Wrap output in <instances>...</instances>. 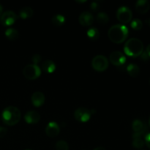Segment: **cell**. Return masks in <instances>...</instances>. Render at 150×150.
Segmentation results:
<instances>
[{"label": "cell", "mask_w": 150, "mask_h": 150, "mask_svg": "<svg viewBox=\"0 0 150 150\" xmlns=\"http://www.w3.org/2000/svg\"><path fill=\"white\" fill-rule=\"evenodd\" d=\"M24 150H32V149H24Z\"/></svg>", "instance_id": "obj_37"}, {"label": "cell", "mask_w": 150, "mask_h": 150, "mask_svg": "<svg viewBox=\"0 0 150 150\" xmlns=\"http://www.w3.org/2000/svg\"><path fill=\"white\" fill-rule=\"evenodd\" d=\"M127 72L131 77L136 78L140 73V67L136 64H129L127 67Z\"/></svg>", "instance_id": "obj_19"}, {"label": "cell", "mask_w": 150, "mask_h": 150, "mask_svg": "<svg viewBox=\"0 0 150 150\" xmlns=\"http://www.w3.org/2000/svg\"><path fill=\"white\" fill-rule=\"evenodd\" d=\"M128 28L123 24H116L111 26L108 32V38L114 43H122L128 37Z\"/></svg>", "instance_id": "obj_1"}, {"label": "cell", "mask_w": 150, "mask_h": 150, "mask_svg": "<svg viewBox=\"0 0 150 150\" xmlns=\"http://www.w3.org/2000/svg\"><path fill=\"white\" fill-rule=\"evenodd\" d=\"M144 142L146 146L150 149V133H147L144 136Z\"/></svg>", "instance_id": "obj_28"}, {"label": "cell", "mask_w": 150, "mask_h": 150, "mask_svg": "<svg viewBox=\"0 0 150 150\" xmlns=\"http://www.w3.org/2000/svg\"><path fill=\"white\" fill-rule=\"evenodd\" d=\"M95 18L92 13L89 11H84L79 16V21L81 25L83 26H89L93 23Z\"/></svg>", "instance_id": "obj_10"}, {"label": "cell", "mask_w": 150, "mask_h": 150, "mask_svg": "<svg viewBox=\"0 0 150 150\" xmlns=\"http://www.w3.org/2000/svg\"><path fill=\"white\" fill-rule=\"evenodd\" d=\"M77 2H79V3H82V2H86V1H76Z\"/></svg>", "instance_id": "obj_34"}, {"label": "cell", "mask_w": 150, "mask_h": 150, "mask_svg": "<svg viewBox=\"0 0 150 150\" xmlns=\"http://www.w3.org/2000/svg\"><path fill=\"white\" fill-rule=\"evenodd\" d=\"M23 75L29 80H35L40 76L41 69L38 64H27L23 69Z\"/></svg>", "instance_id": "obj_4"}, {"label": "cell", "mask_w": 150, "mask_h": 150, "mask_svg": "<svg viewBox=\"0 0 150 150\" xmlns=\"http://www.w3.org/2000/svg\"><path fill=\"white\" fill-rule=\"evenodd\" d=\"M32 61L33 62V64H38V63L41 61V56L38 54H35V55L32 57Z\"/></svg>", "instance_id": "obj_26"}, {"label": "cell", "mask_w": 150, "mask_h": 150, "mask_svg": "<svg viewBox=\"0 0 150 150\" xmlns=\"http://www.w3.org/2000/svg\"><path fill=\"white\" fill-rule=\"evenodd\" d=\"M110 62L115 66H122L126 62V57L120 51H114L109 55Z\"/></svg>", "instance_id": "obj_9"}, {"label": "cell", "mask_w": 150, "mask_h": 150, "mask_svg": "<svg viewBox=\"0 0 150 150\" xmlns=\"http://www.w3.org/2000/svg\"><path fill=\"white\" fill-rule=\"evenodd\" d=\"M65 17L61 14H57L53 16L52 19H51V22L53 24L56 26H61L65 23Z\"/></svg>", "instance_id": "obj_22"}, {"label": "cell", "mask_w": 150, "mask_h": 150, "mask_svg": "<svg viewBox=\"0 0 150 150\" xmlns=\"http://www.w3.org/2000/svg\"><path fill=\"white\" fill-rule=\"evenodd\" d=\"M17 15L12 10H7L3 13L0 18V22L3 26H9L13 25L17 20Z\"/></svg>", "instance_id": "obj_8"}, {"label": "cell", "mask_w": 150, "mask_h": 150, "mask_svg": "<svg viewBox=\"0 0 150 150\" xmlns=\"http://www.w3.org/2000/svg\"><path fill=\"white\" fill-rule=\"evenodd\" d=\"M2 14H3V7H2V6L0 4V18H1V15Z\"/></svg>", "instance_id": "obj_33"}, {"label": "cell", "mask_w": 150, "mask_h": 150, "mask_svg": "<svg viewBox=\"0 0 150 150\" xmlns=\"http://www.w3.org/2000/svg\"><path fill=\"white\" fill-rule=\"evenodd\" d=\"M4 35L10 40H16L19 37L18 32L13 28H9V29H6V31L4 32Z\"/></svg>", "instance_id": "obj_20"}, {"label": "cell", "mask_w": 150, "mask_h": 150, "mask_svg": "<svg viewBox=\"0 0 150 150\" xmlns=\"http://www.w3.org/2000/svg\"><path fill=\"white\" fill-rule=\"evenodd\" d=\"M83 150H86V149H83Z\"/></svg>", "instance_id": "obj_39"}, {"label": "cell", "mask_w": 150, "mask_h": 150, "mask_svg": "<svg viewBox=\"0 0 150 150\" xmlns=\"http://www.w3.org/2000/svg\"><path fill=\"white\" fill-rule=\"evenodd\" d=\"M100 8V4L98 3V1H92L90 5V9L92 11H98V9Z\"/></svg>", "instance_id": "obj_27"}, {"label": "cell", "mask_w": 150, "mask_h": 150, "mask_svg": "<svg viewBox=\"0 0 150 150\" xmlns=\"http://www.w3.org/2000/svg\"><path fill=\"white\" fill-rule=\"evenodd\" d=\"M135 7L138 13L141 14H144L149 10L150 3L147 0H139L136 1Z\"/></svg>", "instance_id": "obj_15"}, {"label": "cell", "mask_w": 150, "mask_h": 150, "mask_svg": "<svg viewBox=\"0 0 150 150\" xmlns=\"http://www.w3.org/2000/svg\"><path fill=\"white\" fill-rule=\"evenodd\" d=\"M146 54H148V56H149V58H150V44H149V45H147V47H146Z\"/></svg>", "instance_id": "obj_31"}, {"label": "cell", "mask_w": 150, "mask_h": 150, "mask_svg": "<svg viewBox=\"0 0 150 150\" xmlns=\"http://www.w3.org/2000/svg\"><path fill=\"white\" fill-rule=\"evenodd\" d=\"M7 130L6 127H0V138H4L7 135Z\"/></svg>", "instance_id": "obj_29"}, {"label": "cell", "mask_w": 150, "mask_h": 150, "mask_svg": "<svg viewBox=\"0 0 150 150\" xmlns=\"http://www.w3.org/2000/svg\"><path fill=\"white\" fill-rule=\"evenodd\" d=\"M21 113L18 108L15 106H8L3 110L1 119L3 122L9 126H13L18 124L21 120Z\"/></svg>", "instance_id": "obj_2"}, {"label": "cell", "mask_w": 150, "mask_h": 150, "mask_svg": "<svg viewBox=\"0 0 150 150\" xmlns=\"http://www.w3.org/2000/svg\"><path fill=\"white\" fill-rule=\"evenodd\" d=\"M31 100L34 106L40 107L45 103V97L42 92H35L32 94L31 97Z\"/></svg>", "instance_id": "obj_14"}, {"label": "cell", "mask_w": 150, "mask_h": 150, "mask_svg": "<svg viewBox=\"0 0 150 150\" xmlns=\"http://www.w3.org/2000/svg\"><path fill=\"white\" fill-rule=\"evenodd\" d=\"M86 35L91 40L95 41L99 38L100 32L96 27H91L86 32Z\"/></svg>", "instance_id": "obj_21"}, {"label": "cell", "mask_w": 150, "mask_h": 150, "mask_svg": "<svg viewBox=\"0 0 150 150\" xmlns=\"http://www.w3.org/2000/svg\"><path fill=\"white\" fill-rule=\"evenodd\" d=\"M124 51L129 57H139L144 51L143 42L138 38H130L125 44Z\"/></svg>", "instance_id": "obj_3"}, {"label": "cell", "mask_w": 150, "mask_h": 150, "mask_svg": "<svg viewBox=\"0 0 150 150\" xmlns=\"http://www.w3.org/2000/svg\"><path fill=\"white\" fill-rule=\"evenodd\" d=\"M141 58H142V59L144 60V61H148L150 59L149 56H148V54H146V51H143V53L141 54Z\"/></svg>", "instance_id": "obj_30"}, {"label": "cell", "mask_w": 150, "mask_h": 150, "mask_svg": "<svg viewBox=\"0 0 150 150\" xmlns=\"http://www.w3.org/2000/svg\"><path fill=\"white\" fill-rule=\"evenodd\" d=\"M56 68V64L52 60L47 59L43 62L42 64V69L44 72L47 73H52L55 71Z\"/></svg>", "instance_id": "obj_17"}, {"label": "cell", "mask_w": 150, "mask_h": 150, "mask_svg": "<svg viewBox=\"0 0 150 150\" xmlns=\"http://www.w3.org/2000/svg\"><path fill=\"white\" fill-rule=\"evenodd\" d=\"M92 114V111L88 108H79L75 111L74 118L79 122L84 123L90 120Z\"/></svg>", "instance_id": "obj_7"}, {"label": "cell", "mask_w": 150, "mask_h": 150, "mask_svg": "<svg viewBox=\"0 0 150 150\" xmlns=\"http://www.w3.org/2000/svg\"><path fill=\"white\" fill-rule=\"evenodd\" d=\"M132 129L134 133H146V125L140 120H135L132 123Z\"/></svg>", "instance_id": "obj_16"}, {"label": "cell", "mask_w": 150, "mask_h": 150, "mask_svg": "<svg viewBox=\"0 0 150 150\" xmlns=\"http://www.w3.org/2000/svg\"><path fill=\"white\" fill-rule=\"evenodd\" d=\"M149 125H150V117H149Z\"/></svg>", "instance_id": "obj_36"}, {"label": "cell", "mask_w": 150, "mask_h": 150, "mask_svg": "<svg viewBox=\"0 0 150 150\" xmlns=\"http://www.w3.org/2000/svg\"><path fill=\"white\" fill-rule=\"evenodd\" d=\"M96 20L100 24H106L109 21V16L105 12H100L97 14Z\"/></svg>", "instance_id": "obj_23"}, {"label": "cell", "mask_w": 150, "mask_h": 150, "mask_svg": "<svg viewBox=\"0 0 150 150\" xmlns=\"http://www.w3.org/2000/svg\"><path fill=\"white\" fill-rule=\"evenodd\" d=\"M117 18L120 23H127L132 21L133 13L129 7L126 6H122L117 10Z\"/></svg>", "instance_id": "obj_6"}, {"label": "cell", "mask_w": 150, "mask_h": 150, "mask_svg": "<svg viewBox=\"0 0 150 150\" xmlns=\"http://www.w3.org/2000/svg\"><path fill=\"white\" fill-rule=\"evenodd\" d=\"M93 150H106V149L104 147H103V146H98V147H96Z\"/></svg>", "instance_id": "obj_32"}, {"label": "cell", "mask_w": 150, "mask_h": 150, "mask_svg": "<svg viewBox=\"0 0 150 150\" xmlns=\"http://www.w3.org/2000/svg\"><path fill=\"white\" fill-rule=\"evenodd\" d=\"M45 133L50 138H54L59 135L60 132L59 125L55 122H50L45 127Z\"/></svg>", "instance_id": "obj_11"}, {"label": "cell", "mask_w": 150, "mask_h": 150, "mask_svg": "<svg viewBox=\"0 0 150 150\" xmlns=\"http://www.w3.org/2000/svg\"><path fill=\"white\" fill-rule=\"evenodd\" d=\"M24 120L27 124H37L40 120V115L35 111H29L24 115Z\"/></svg>", "instance_id": "obj_13"}, {"label": "cell", "mask_w": 150, "mask_h": 150, "mask_svg": "<svg viewBox=\"0 0 150 150\" xmlns=\"http://www.w3.org/2000/svg\"><path fill=\"white\" fill-rule=\"evenodd\" d=\"M130 26L134 30H141L143 28V22L139 18H135L131 21Z\"/></svg>", "instance_id": "obj_24"}, {"label": "cell", "mask_w": 150, "mask_h": 150, "mask_svg": "<svg viewBox=\"0 0 150 150\" xmlns=\"http://www.w3.org/2000/svg\"><path fill=\"white\" fill-rule=\"evenodd\" d=\"M34 14V10L30 7H24L19 12V17L21 19H28L30 18Z\"/></svg>", "instance_id": "obj_18"}, {"label": "cell", "mask_w": 150, "mask_h": 150, "mask_svg": "<svg viewBox=\"0 0 150 150\" xmlns=\"http://www.w3.org/2000/svg\"><path fill=\"white\" fill-rule=\"evenodd\" d=\"M109 62L106 57L103 55H98L92 60V67L98 72H103L107 70Z\"/></svg>", "instance_id": "obj_5"}, {"label": "cell", "mask_w": 150, "mask_h": 150, "mask_svg": "<svg viewBox=\"0 0 150 150\" xmlns=\"http://www.w3.org/2000/svg\"><path fill=\"white\" fill-rule=\"evenodd\" d=\"M149 83H150V78H149Z\"/></svg>", "instance_id": "obj_38"}, {"label": "cell", "mask_w": 150, "mask_h": 150, "mask_svg": "<svg viewBox=\"0 0 150 150\" xmlns=\"http://www.w3.org/2000/svg\"><path fill=\"white\" fill-rule=\"evenodd\" d=\"M148 23H149V25L150 26V18L149 19V21H148Z\"/></svg>", "instance_id": "obj_35"}, {"label": "cell", "mask_w": 150, "mask_h": 150, "mask_svg": "<svg viewBox=\"0 0 150 150\" xmlns=\"http://www.w3.org/2000/svg\"><path fill=\"white\" fill-rule=\"evenodd\" d=\"M56 150H69V145L65 141L59 140L56 143Z\"/></svg>", "instance_id": "obj_25"}, {"label": "cell", "mask_w": 150, "mask_h": 150, "mask_svg": "<svg viewBox=\"0 0 150 150\" xmlns=\"http://www.w3.org/2000/svg\"><path fill=\"white\" fill-rule=\"evenodd\" d=\"M146 133H134L133 134V142L132 145L136 149H142L145 144L144 136Z\"/></svg>", "instance_id": "obj_12"}]
</instances>
